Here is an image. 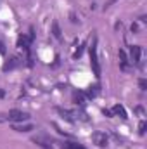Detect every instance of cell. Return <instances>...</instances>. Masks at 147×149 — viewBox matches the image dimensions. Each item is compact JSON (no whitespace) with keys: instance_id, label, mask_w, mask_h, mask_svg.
<instances>
[{"instance_id":"6da1fadb","label":"cell","mask_w":147,"mask_h":149,"mask_svg":"<svg viewBox=\"0 0 147 149\" xmlns=\"http://www.w3.org/2000/svg\"><path fill=\"white\" fill-rule=\"evenodd\" d=\"M88 52H90V66L94 70V74L95 78H101V64H99V56H97V37H94L92 45L88 47Z\"/></svg>"},{"instance_id":"7a4b0ae2","label":"cell","mask_w":147,"mask_h":149,"mask_svg":"<svg viewBox=\"0 0 147 149\" xmlns=\"http://www.w3.org/2000/svg\"><path fill=\"white\" fill-rule=\"evenodd\" d=\"M7 120L14 121V123H23V121L30 120V113L21 111V109H10V111L7 113Z\"/></svg>"},{"instance_id":"3957f363","label":"cell","mask_w":147,"mask_h":149,"mask_svg":"<svg viewBox=\"0 0 147 149\" xmlns=\"http://www.w3.org/2000/svg\"><path fill=\"white\" fill-rule=\"evenodd\" d=\"M92 142L97 146V148H106L107 146V142H109V139H107V135H106V132H94L92 134Z\"/></svg>"},{"instance_id":"277c9868","label":"cell","mask_w":147,"mask_h":149,"mask_svg":"<svg viewBox=\"0 0 147 149\" xmlns=\"http://www.w3.org/2000/svg\"><path fill=\"white\" fill-rule=\"evenodd\" d=\"M31 142H35L37 146H42L45 149H52V142L54 141L49 135H35V137H31Z\"/></svg>"},{"instance_id":"5b68a950","label":"cell","mask_w":147,"mask_h":149,"mask_svg":"<svg viewBox=\"0 0 147 149\" xmlns=\"http://www.w3.org/2000/svg\"><path fill=\"white\" fill-rule=\"evenodd\" d=\"M140 56H142V47L140 45H132L130 47V57H132V63L133 64H139L140 63Z\"/></svg>"},{"instance_id":"8992f818","label":"cell","mask_w":147,"mask_h":149,"mask_svg":"<svg viewBox=\"0 0 147 149\" xmlns=\"http://www.w3.org/2000/svg\"><path fill=\"white\" fill-rule=\"evenodd\" d=\"M21 63H23V59H21L19 56H14V57H10V59H9V61H7V63L2 66V70H3V71H10V70L17 68Z\"/></svg>"},{"instance_id":"52a82bcc","label":"cell","mask_w":147,"mask_h":149,"mask_svg":"<svg viewBox=\"0 0 147 149\" xmlns=\"http://www.w3.org/2000/svg\"><path fill=\"white\" fill-rule=\"evenodd\" d=\"M30 43H31V40L26 37V35H23V33L19 35V38H17V47H19V49H24V50L30 54Z\"/></svg>"},{"instance_id":"ba28073f","label":"cell","mask_w":147,"mask_h":149,"mask_svg":"<svg viewBox=\"0 0 147 149\" xmlns=\"http://www.w3.org/2000/svg\"><path fill=\"white\" fill-rule=\"evenodd\" d=\"M57 109V113L64 118V120H68V121H71V123H74L76 120H74L73 116H76V113H73V111H68V109H62V108H55Z\"/></svg>"},{"instance_id":"9c48e42d","label":"cell","mask_w":147,"mask_h":149,"mask_svg":"<svg viewBox=\"0 0 147 149\" xmlns=\"http://www.w3.org/2000/svg\"><path fill=\"white\" fill-rule=\"evenodd\" d=\"M111 111H112V114H114V116H119L121 120H126V118H128V114H126L125 108H123L121 104H116V106H114Z\"/></svg>"},{"instance_id":"30bf717a","label":"cell","mask_w":147,"mask_h":149,"mask_svg":"<svg viewBox=\"0 0 147 149\" xmlns=\"http://www.w3.org/2000/svg\"><path fill=\"white\" fill-rule=\"evenodd\" d=\"M99 94H101V85H99V83H97V85H92V87L85 92V95H87L88 99H94V97H97Z\"/></svg>"},{"instance_id":"8fae6325","label":"cell","mask_w":147,"mask_h":149,"mask_svg":"<svg viewBox=\"0 0 147 149\" xmlns=\"http://www.w3.org/2000/svg\"><path fill=\"white\" fill-rule=\"evenodd\" d=\"M35 127L31 125V123H16L14 127H12V130H16V132H30V130H33Z\"/></svg>"},{"instance_id":"7c38bea8","label":"cell","mask_w":147,"mask_h":149,"mask_svg":"<svg viewBox=\"0 0 147 149\" xmlns=\"http://www.w3.org/2000/svg\"><path fill=\"white\" fill-rule=\"evenodd\" d=\"M73 101H74V104L83 106V104H85V101H87V95H85L83 92H73Z\"/></svg>"},{"instance_id":"4fadbf2b","label":"cell","mask_w":147,"mask_h":149,"mask_svg":"<svg viewBox=\"0 0 147 149\" xmlns=\"http://www.w3.org/2000/svg\"><path fill=\"white\" fill-rule=\"evenodd\" d=\"M128 57H126V52L125 50H119V66H121V70L123 71H126L128 70Z\"/></svg>"},{"instance_id":"5bb4252c","label":"cell","mask_w":147,"mask_h":149,"mask_svg":"<svg viewBox=\"0 0 147 149\" xmlns=\"http://www.w3.org/2000/svg\"><path fill=\"white\" fill-rule=\"evenodd\" d=\"M62 149H85V148L81 144H78V142H64Z\"/></svg>"},{"instance_id":"9a60e30c","label":"cell","mask_w":147,"mask_h":149,"mask_svg":"<svg viewBox=\"0 0 147 149\" xmlns=\"http://www.w3.org/2000/svg\"><path fill=\"white\" fill-rule=\"evenodd\" d=\"M52 33H54V37L57 38V40H61V28H59V24L57 23H52Z\"/></svg>"},{"instance_id":"2e32d148","label":"cell","mask_w":147,"mask_h":149,"mask_svg":"<svg viewBox=\"0 0 147 149\" xmlns=\"http://www.w3.org/2000/svg\"><path fill=\"white\" fill-rule=\"evenodd\" d=\"M146 127H147V123L142 120V121H140V125H139V134H140V135H144V134H146Z\"/></svg>"},{"instance_id":"e0dca14e","label":"cell","mask_w":147,"mask_h":149,"mask_svg":"<svg viewBox=\"0 0 147 149\" xmlns=\"http://www.w3.org/2000/svg\"><path fill=\"white\" fill-rule=\"evenodd\" d=\"M83 47H85V43H83V45H81V47H80V49H78V50H76V52H74V54H73V57H74V59L81 56V52H83Z\"/></svg>"},{"instance_id":"ac0fdd59","label":"cell","mask_w":147,"mask_h":149,"mask_svg":"<svg viewBox=\"0 0 147 149\" xmlns=\"http://www.w3.org/2000/svg\"><path fill=\"white\" fill-rule=\"evenodd\" d=\"M139 87H140V90H146V88H147V81L144 80V78L139 81Z\"/></svg>"},{"instance_id":"d6986e66","label":"cell","mask_w":147,"mask_h":149,"mask_svg":"<svg viewBox=\"0 0 147 149\" xmlns=\"http://www.w3.org/2000/svg\"><path fill=\"white\" fill-rule=\"evenodd\" d=\"M102 114H104V116H107V118H112V116H114L111 109H102Z\"/></svg>"},{"instance_id":"ffe728a7","label":"cell","mask_w":147,"mask_h":149,"mask_svg":"<svg viewBox=\"0 0 147 149\" xmlns=\"http://www.w3.org/2000/svg\"><path fill=\"white\" fill-rule=\"evenodd\" d=\"M0 54H5V45H3L2 40H0Z\"/></svg>"},{"instance_id":"44dd1931","label":"cell","mask_w":147,"mask_h":149,"mask_svg":"<svg viewBox=\"0 0 147 149\" xmlns=\"http://www.w3.org/2000/svg\"><path fill=\"white\" fill-rule=\"evenodd\" d=\"M2 121H7V114H2V113H0V123H2Z\"/></svg>"},{"instance_id":"7402d4cb","label":"cell","mask_w":147,"mask_h":149,"mask_svg":"<svg viewBox=\"0 0 147 149\" xmlns=\"http://www.w3.org/2000/svg\"><path fill=\"white\" fill-rule=\"evenodd\" d=\"M132 31L137 33V31H139V26H137V24H132Z\"/></svg>"},{"instance_id":"603a6c76","label":"cell","mask_w":147,"mask_h":149,"mask_svg":"<svg viewBox=\"0 0 147 149\" xmlns=\"http://www.w3.org/2000/svg\"><path fill=\"white\" fill-rule=\"evenodd\" d=\"M114 2H116V0H109V3H107V5H106V7H109L111 3H114Z\"/></svg>"},{"instance_id":"cb8c5ba5","label":"cell","mask_w":147,"mask_h":149,"mask_svg":"<svg viewBox=\"0 0 147 149\" xmlns=\"http://www.w3.org/2000/svg\"><path fill=\"white\" fill-rule=\"evenodd\" d=\"M3 95H5V92H3V90H0V97H3Z\"/></svg>"}]
</instances>
